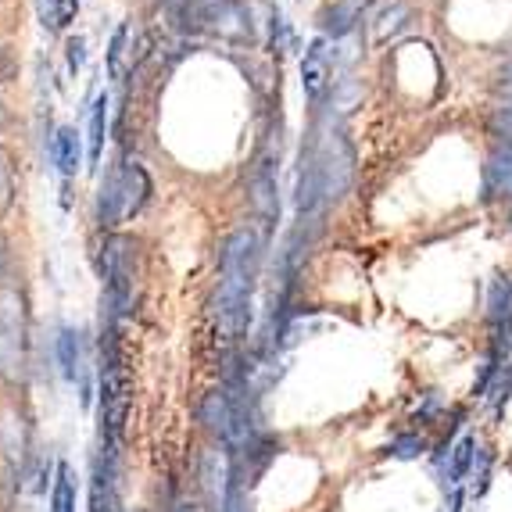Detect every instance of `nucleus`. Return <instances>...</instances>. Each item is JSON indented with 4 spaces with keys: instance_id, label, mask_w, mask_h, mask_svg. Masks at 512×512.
I'll list each match as a JSON object with an SVG mask.
<instances>
[{
    "instance_id": "obj_1",
    "label": "nucleus",
    "mask_w": 512,
    "mask_h": 512,
    "mask_svg": "<svg viewBox=\"0 0 512 512\" xmlns=\"http://www.w3.org/2000/svg\"><path fill=\"white\" fill-rule=\"evenodd\" d=\"M258 273V237L251 230H237L219 262V291H215V323L226 341H237L251 323V294Z\"/></svg>"
},
{
    "instance_id": "obj_2",
    "label": "nucleus",
    "mask_w": 512,
    "mask_h": 512,
    "mask_svg": "<svg viewBox=\"0 0 512 512\" xmlns=\"http://www.w3.org/2000/svg\"><path fill=\"white\" fill-rule=\"evenodd\" d=\"M104 359H101V448H115L119 452L122 430H126L129 416V373L122 362L119 333L115 323L104 326Z\"/></svg>"
},
{
    "instance_id": "obj_3",
    "label": "nucleus",
    "mask_w": 512,
    "mask_h": 512,
    "mask_svg": "<svg viewBox=\"0 0 512 512\" xmlns=\"http://www.w3.org/2000/svg\"><path fill=\"white\" fill-rule=\"evenodd\" d=\"M104 298H108V323L126 316L137 298L140 280V255L133 237H108L104 240Z\"/></svg>"
},
{
    "instance_id": "obj_4",
    "label": "nucleus",
    "mask_w": 512,
    "mask_h": 512,
    "mask_svg": "<svg viewBox=\"0 0 512 512\" xmlns=\"http://www.w3.org/2000/svg\"><path fill=\"white\" fill-rule=\"evenodd\" d=\"M147 194H151L147 172L137 162H122L104 180L101 197H97V219H101V226H119V222L133 219L147 205Z\"/></svg>"
},
{
    "instance_id": "obj_5",
    "label": "nucleus",
    "mask_w": 512,
    "mask_h": 512,
    "mask_svg": "<svg viewBox=\"0 0 512 512\" xmlns=\"http://www.w3.org/2000/svg\"><path fill=\"white\" fill-rule=\"evenodd\" d=\"M201 419H205V427L212 430V434L219 437L233 455L248 452L251 444H255L248 402H240L237 394H230V391L208 394L205 405H201Z\"/></svg>"
},
{
    "instance_id": "obj_6",
    "label": "nucleus",
    "mask_w": 512,
    "mask_h": 512,
    "mask_svg": "<svg viewBox=\"0 0 512 512\" xmlns=\"http://www.w3.org/2000/svg\"><path fill=\"white\" fill-rule=\"evenodd\" d=\"M26 373V312L18 294H0V376L22 380Z\"/></svg>"
},
{
    "instance_id": "obj_7",
    "label": "nucleus",
    "mask_w": 512,
    "mask_h": 512,
    "mask_svg": "<svg viewBox=\"0 0 512 512\" xmlns=\"http://www.w3.org/2000/svg\"><path fill=\"white\" fill-rule=\"evenodd\" d=\"M197 22H205V29H212L222 40H251V11L244 4H237V0H222V4L208 8Z\"/></svg>"
},
{
    "instance_id": "obj_8",
    "label": "nucleus",
    "mask_w": 512,
    "mask_h": 512,
    "mask_svg": "<svg viewBox=\"0 0 512 512\" xmlns=\"http://www.w3.org/2000/svg\"><path fill=\"white\" fill-rule=\"evenodd\" d=\"M326 86H330V54H326L323 40H312L305 58H301V90H305V101L319 104V97L326 94Z\"/></svg>"
},
{
    "instance_id": "obj_9",
    "label": "nucleus",
    "mask_w": 512,
    "mask_h": 512,
    "mask_svg": "<svg viewBox=\"0 0 512 512\" xmlns=\"http://www.w3.org/2000/svg\"><path fill=\"white\" fill-rule=\"evenodd\" d=\"M448 455H437V466H441V477L448 487H466L473 466H477V441L470 434L455 441L452 448H444Z\"/></svg>"
},
{
    "instance_id": "obj_10",
    "label": "nucleus",
    "mask_w": 512,
    "mask_h": 512,
    "mask_svg": "<svg viewBox=\"0 0 512 512\" xmlns=\"http://www.w3.org/2000/svg\"><path fill=\"white\" fill-rule=\"evenodd\" d=\"M58 362H61V376L79 384V391H86V351L79 341L76 330H61L58 333Z\"/></svg>"
},
{
    "instance_id": "obj_11",
    "label": "nucleus",
    "mask_w": 512,
    "mask_h": 512,
    "mask_svg": "<svg viewBox=\"0 0 512 512\" xmlns=\"http://www.w3.org/2000/svg\"><path fill=\"white\" fill-rule=\"evenodd\" d=\"M51 158H54V165H58V172L61 176H76L79 172V133L76 129H58L54 133V140H51Z\"/></svg>"
},
{
    "instance_id": "obj_12",
    "label": "nucleus",
    "mask_w": 512,
    "mask_h": 512,
    "mask_svg": "<svg viewBox=\"0 0 512 512\" xmlns=\"http://www.w3.org/2000/svg\"><path fill=\"white\" fill-rule=\"evenodd\" d=\"M36 11L47 33H65L79 15V0H36Z\"/></svg>"
},
{
    "instance_id": "obj_13",
    "label": "nucleus",
    "mask_w": 512,
    "mask_h": 512,
    "mask_svg": "<svg viewBox=\"0 0 512 512\" xmlns=\"http://www.w3.org/2000/svg\"><path fill=\"white\" fill-rule=\"evenodd\" d=\"M47 512H76V477L72 470L61 462L58 473H54V487H51V509Z\"/></svg>"
},
{
    "instance_id": "obj_14",
    "label": "nucleus",
    "mask_w": 512,
    "mask_h": 512,
    "mask_svg": "<svg viewBox=\"0 0 512 512\" xmlns=\"http://www.w3.org/2000/svg\"><path fill=\"white\" fill-rule=\"evenodd\" d=\"M104 133H108V97H97L94 101V111H90V165L101 162L104 154Z\"/></svg>"
},
{
    "instance_id": "obj_15",
    "label": "nucleus",
    "mask_w": 512,
    "mask_h": 512,
    "mask_svg": "<svg viewBox=\"0 0 512 512\" xmlns=\"http://www.w3.org/2000/svg\"><path fill=\"white\" fill-rule=\"evenodd\" d=\"M512 319V287L509 280H495L491 283V323L505 326Z\"/></svg>"
},
{
    "instance_id": "obj_16",
    "label": "nucleus",
    "mask_w": 512,
    "mask_h": 512,
    "mask_svg": "<svg viewBox=\"0 0 512 512\" xmlns=\"http://www.w3.org/2000/svg\"><path fill=\"white\" fill-rule=\"evenodd\" d=\"M405 18H409V8L405 4H394L391 11H384V15L376 18L380 26H376V40H387V36H394L398 29L405 26Z\"/></svg>"
},
{
    "instance_id": "obj_17",
    "label": "nucleus",
    "mask_w": 512,
    "mask_h": 512,
    "mask_svg": "<svg viewBox=\"0 0 512 512\" xmlns=\"http://www.w3.org/2000/svg\"><path fill=\"white\" fill-rule=\"evenodd\" d=\"M387 452L394 455V459H416V455H423L427 452V441L419 434H402L398 441H391V448Z\"/></svg>"
},
{
    "instance_id": "obj_18",
    "label": "nucleus",
    "mask_w": 512,
    "mask_h": 512,
    "mask_svg": "<svg viewBox=\"0 0 512 512\" xmlns=\"http://www.w3.org/2000/svg\"><path fill=\"white\" fill-rule=\"evenodd\" d=\"M126 40H129V26H122L119 33L111 36V51H108V72H111V79H119V72H122V47H126Z\"/></svg>"
},
{
    "instance_id": "obj_19",
    "label": "nucleus",
    "mask_w": 512,
    "mask_h": 512,
    "mask_svg": "<svg viewBox=\"0 0 512 512\" xmlns=\"http://www.w3.org/2000/svg\"><path fill=\"white\" fill-rule=\"evenodd\" d=\"M11 194H15V187H11V169H8V158L0 154V212H8L11 205Z\"/></svg>"
},
{
    "instance_id": "obj_20",
    "label": "nucleus",
    "mask_w": 512,
    "mask_h": 512,
    "mask_svg": "<svg viewBox=\"0 0 512 512\" xmlns=\"http://www.w3.org/2000/svg\"><path fill=\"white\" fill-rule=\"evenodd\" d=\"M15 72H18L15 58H11V54L4 51V47H0V86L11 83V79H15Z\"/></svg>"
},
{
    "instance_id": "obj_21",
    "label": "nucleus",
    "mask_w": 512,
    "mask_h": 512,
    "mask_svg": "<svg viewBox=\"0 0 512 512\" xmlns=\"http://www.w3.org/2000/svg\"><path fill=\"white\" fill-rule=\"evenodd\" d=\"M69 65H72V69H79V65H83V40L69 43Z\"/></svg>"
},
{
    "instance_id": "obj_22",
    "label": "nucleus",
    "mask_w": 512,
    "mask_h": 512,
    "mask_svg": "<svg viewBox=\"0 0 512 512\" xmlns=\"http://www.w3.org/2000/svg\"><path fill=\"white\" fill-rule=\"evenodd\" d=\"M169 512H201V509H197L194 502H176V505H172Z\"/></svg>"
},
{
    "instance_id": "obj_23",
    "label": "nucleus",
    "mask_w": 512,
    "mask_h": 512,
    "mask_svg": "<svg viewBox=\"0 0 512 512\" xmlns=\"http://www.w3.org/2000/svg\"><path fill=\"white\" fill-rule=\"evenodd\" d=\"M11 126V115H8V108H4V104H0V133H4V129Z\"/></svg>"
}]
</instances>
